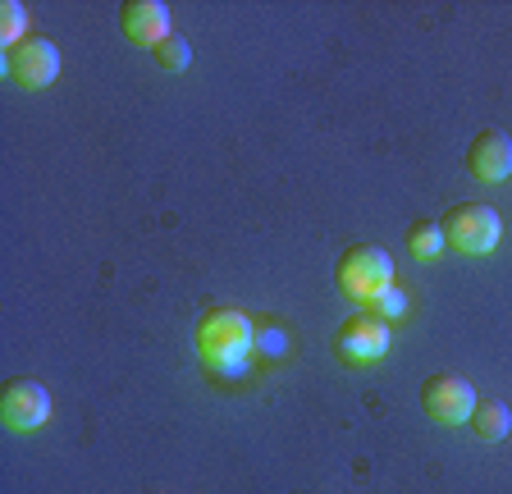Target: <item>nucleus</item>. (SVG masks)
<instances>
[{"label": "nucleus", "mask_w": 512, "mask_h": 494, "mask_svg": "<svg viewBox=\"0 0 512 494\" xmlns=\"http://www.w3.org/2000/svg\"><path fill=\"white\" fill-rule=\"evenodd\" d=\"M151 60H156L160 69H170V74H179V69H188L192 65V46H188V37H165V42H156L151 46Z\"/></svg>", "instance_id": "nucleus-12"}, {"label": "nucleus", "mask_w": 512, "mask_h": 494, "mask_svg": "<svg viewBox=\"0 0 512 494\" xmlns=\"http://www.w3.org/2000/svg\"><path fill=\"white\" fill-rule=\"evenodd\" d=\"M389 344H394L389 321H380V316H371V312L348 316V321L334 330V357H339V362H348V366L380 362V357L389 353Z\"/></svg>", "instance_id": "nucleus-4"}, {"label": "nucleus", "mask_w": 512, "mask_h": 494, "mask_svg": "<svg viewBox=\"0 0 512 494\" xmlns=\"http://www.w3.org/2000/svg\"><path fill=\"white\" fill-rule=\"evenodd\" d=\"M444 247L448 243H444L439 220H412V225H407V252H412L416 261H435Z\"/></svg>", "instance_id": "nucleus-11"}, {"label": "nucleus", "mask_w": 512, "mask_h": 494, "mask_svg": "<svg viewBox=\"0 0 512 494\" xmlns=\"http://www.w3.org/2000/svg\"><path fill=\"white\" fill-rule=\"evenodd\" d=\"M23 28H28V10L19 0H0V42L14 51L23 42Z\"/></svg>", "instance_id": "nucleus-13"}, {"label": "nucleus", "mask_w": 512, "mask_h": 494, "mask_svg": "<svg viewBox=\"0 0 512 494\" xmlns=\"http://www.w3.org/2000/svg\"><path fill=\"white\" fill-rule=\"evenodd\" d=\"M192 344L211 366H234L252 353V321L234 307H206L192 325Z\"/></svg>", "instance_id": "nucleus-1"}, {"label": "nucleus", "mask_w": 512, "mask_h": 494, "mask_svg": "<svg viewBox=\"0 0 512 494\" xmlns=\"http://www.w3.org/2000/svg\"><path fill=\"white\" fill-rule=\"evenodd\" d=\"M467 174L480 183H503L512 174V138L503 129H480L467 147Z\"/></svg>", "instance_id": "nucleus-8"}, {"label": "nucleus", "mask_w": 512, "mask_h": 494, "mask_svg": "<svg viewBox=\"0 0 512 494\" xmlns=\"http://www.w3.org/2000/svg\"><path fill=\"white\" fill-rule=\"evenodd\" d=\"M119 33L133 46H156L170 37V10L160 0H124L119 5Z\"/></svg>", "instance_id": "nucleus-9"}, {"label": "nucleus", "mask_w": 512, "mask_h": 494, "mask_svg": "<svg viewBox=\"0 0 512 494\" xmlns=\"http://www.w3.org/2000/svg\"><path fill=\"white\" fill-rule=\"evenodd\" d=\"M467 426L476 430V440L494 444V440H503V435L512 430V412H508V403H499V398H480Z\"/></svg>", "instance_id": "nucleus-10"}, {"label": "nucleus", "mask_w": 512, "mask_h": 494, "mask_svg": "<svg viewBox=\"0 0 512 494\" xmlns=\"http://www.w3.org/2000/svg\"><path fill=\"white\" fill-rule=\"evenodd\" d=\"M334 284H339L352 302H362L366 307L375 293H384L389 284H394V257H389L384 247H375V243L343 247L339 261H334Z\"/></svg>", "instance_id": "nucleus-2"}, {"label": "nucleus", "mask_w": 512, "mask_h": 494, "mask_svg": "<svg viewBox=\"0 0 512 494\" xmlns=\"http://www.w3.org/2000/svg\"><path fill=\"white\" fill-rule=\"evenodd\" d=\"M476 403H480L476 389H471L462 376H430L426 385H421V408H426V417L444 421V426H462V421H471Z\"/></svg>", "instance_id": "nucleus-6"}, {"label": "nucleus", "mask_w": 512, "mask_h": 494, "mask_svg": "<svg viewBox=\"0 0 512 494\" xmlns=\"http://www.w3.org/2000/svg\"><path fill=\"white\" fill-rule=\"evenodd\" d=\"M439 229H444V243L453 247V252H462V257H485V252H494L499 238H503L499 211L485 206V202L448 206L444 220H439Z\"/></svg>", "instance_id": "nucleus-3"}, {"label": "nucleus", "mask_w": 512, "mask_h": 494, "mask_svg": "<svg viewBox=\"0 0 512 494\" xmlns=\"http://www.w3.org/2000/svg\"><path fill=\"white\" fill-rule=\"evenodd\" d=\"M55 74H60V51H55V42H46V37H23L10 51V78L19 87H28V92L51 87Z\"/></svg>", "instance_id": "nucleus-7"}, {"label": "nucleus", "mask_w": 512, "mask_h": 494, "mask_svg": "<svg viewBox=\"0 0 512 494\" xmlns=\"http://www.w3.org/2000/svg\"><path fill=\"white\" fill-rule=\"evenodd\" d=\"M366 312L380 316V321H398V316H407V298L394 289V284H389L384 293H375V298L366 302Z\"/></svg>", "instance_id": "nucleus-14"}, {"label": "nucleus", "mask_w": 512, "mask_h": 494, "mask_svg": "<svg viewBox=\"0 0 512 494\" xmlns=\"http://www.w3.org/2000/svg\"><path fill=\"white\" fill-rule=\"evenodd\" d=\"M0 421L10 430H37L51 421V394L42 380L32 376H14L0 389Z\"/></svg>", "instance_id": "nucleus-5"}]
</instances>
